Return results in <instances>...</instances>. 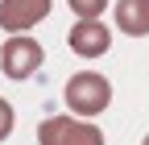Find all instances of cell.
I'll list each match as a JSON object with an SVG mask.
<instances>
[{"instance_id":"1","label":"cell","mask_w":149,"mask_h":145,"mask_svg":"<svg viewBox=\"0 0 149 145\" xmlns=\"http://www.w3.org/2000/svg\"><path fill=\"white\" fill-rule=\"evenodd\" d=\"M62 100L74 116H100L108 112V104H112V83L100 75V70H79V75H70L66 87H62Z\"/></svg>"},{"instance_id":"2","label":"cell","mask_w":149,"mask_h":145,"mask_svg":"<svg viewBox=\"0 0 149 145\" xmlns=\"http://www.w3.org/2000/svg\"><path fill=\"white\" fill-rule=\"evenodd\" d=\"M37 141L42 145H104V133L87 116L58 112V116H46L37 124Z\"/></svg>"},{"instance_id":"3","label":"cell","mask_w":149,"mask_h":145,"mask_svg":"<svg viewBox=\"0 0 149 145\" xmlns=\"http://www.w3.org/2000/svg\"><path fill=\"white\" fill-rule=\"evenodd\" d=\"M42 62H46V50L29 33H13L4 42V50H0V66H4L8 79H29V75L42 70Z\"/></svg>"},{"instance_id":"4","label":"cell","mask_w":149,"mask_h":145,"mask_svg":"<svg viewBox=\"0 0 149 145\" xmlns=\"http://www.w3.org/2000/svg\"><path fill=\"white\" fill-rule=\"evenodd\" d=\"M46 17H50V0H0V29L4 33H25Z\"/></svg>"},{"instance_id":"5","label":"cell","mask_w":149,"mask_h":145,"mask_svg":"<svg viewBox=\"0 0 149 145\" xmlns=\"http://www.w3.org/2000/svg\"><path fill=\"white\" fill-rule=\"evenodd\" d=\"M66 46L79 54V58H100L112 46V29L104 21H74L70 33H66Z\"/></svg>"},{"instance_id":"6","label":"cell","mask_w":149,"mask_h":145,"mask_svg":"<svg viewBox=\"0 0 149 145\" xmlns=\"http://www.w3.org/2000/svg\"><path fill=\"white\" fill-rule=\"evenodd\" d=\"M116 29L128 38H149V0H116Z\"/></svg>"},{"instance_id":"7","label":"cell","mask_w":149,"mask_h":145,"mask_svg":"<svg viewBox=\"0 0 149 145\" xmlns=\"http://www.w3.org/2000/svg\"><path fill=\"white\" fill-rule=\"evenodd\" d=\"M70 13L79 17V21H100L108 13V0H70Z\"/></svg>"},{"instance_id":"8","label":"cell","mask_w":149,"mask_h":145,"mask_svg":"<svg viewBox=\"0 0 149 145\" xmlns=\"http://www.w3.org/2000/svg\"><path fill=\"white\" fill-rule=\"evenodd\" d=\"M13 124H17V116H13V108H8V100H0V141H4V137L13 133Z\"/></svg>"},{"instance_id":"9","label":"cell","mask_w":149,"mask_h":145,"mask_svg":"<svg viewBox=\"0 0 149 145\" xmlns=\"http://www.w3.org/2000/svg\"><path fill=\"white\" fill-rule=\"evenodd\" d=\"M141 145H149V133H145V141H141Z\"/></svg>"}]
</instances>
